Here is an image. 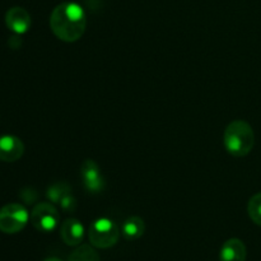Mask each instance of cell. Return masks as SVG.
<instances>
[{
    "instance_id": "cell-16",
    "label": "cell",
    "mask_w": 261,
    "mask_h": 261,
    "mask_svg": "<svg viewBox=\"0 0 261 261\" xmlns=\"http://www.w3.org/2000/svg\"><path fill=\"white\" fill-rule=\"evenodd\" d=\"M42 261H63V260L58 256H48V257H46V259H43Z\"/></svg>"
},
{
    "instance_id": "cell-6",
    "label": "cell",
    "mask_w": 261,
    "mask_h": 261,
    "mask_svg": "<svg viewBox=\"0 0 261 261\" xmlns=\"http://www.w3.org/2000/svg\"><path fill=\"white\" fill-rule=\"evenodd\" d=\"M81 177L87 191L92 194L101 193L105 189V180L98 165L93 160H86L81 166Z\"/></svg>"
},
{
    "instance_id": "cell-9",
    "label": "cell",
    "mask_w": 261,
    "mask_h": 261,
    "mask_svg": "<svg viewBox=\"0 0 261 261\" xmlns=\"http://www.w3.org/2000/svg\"><path fill=\"white\" fill-rule=\"evenodd\" d=\"M61 240L68 246H79L84 239V227L78 219L69 218L61 223L60 227Z\"/></svg>"
},
{
    "instance_id": "cell-13",
    "label": "cell",
    "mask_w": 261,
    "mask_h": 261,
    "mask_svg": "<svg viewBox=\"0 0 261 261\" xmlns=\"http://www.w3.org/2000/svg\"><path fill=\"white\" fill-rule=\"evenodd\" d=\"M247 213L255 224L261 227V193L255 194L247 204Z\"/></svg>"
},
{
    "instance_id": "cell-10",
    "label": "cell",
    "mask_w": 261,
    "mask_h": 261,
    "mask_svg": "<svg viewBox=\"0 0 261 261\" xmlns=\"http://www.w3.org/2000/svg\"><path fill=\"white\" fill-rule=\"evenodd\" d=\"M246 246L240 239H229L222 246L219 261H246Z\"/></svg>"
},
{
    "instance_id": "cell-4",
    "label": "cell",
    "mask_w": 261,
    "mask_h": 261,
    "mask_svg": "<svg viewBox=\"0 0 261 261\" xmlns=\"http://www.w3.org/2000/svg\"><path fill=\"white\" fill-rule=\"evenodd\" d=\"M30 221L27 209L20 204H8L0 209V231L4 233H17Z\"/></svg>"
},
{
    "instance_id": "cell-7",
    "label": "cell",
    "mask_w": 261,
    "mask_h": 261,
    "mask_svg": "<svg viewBox=\"0 0 261 261\" xmlns=\"http://www.w3.org/2000/svg\"><path fill=\"white\" fill-rule=\"evenodd\" d=\"M24 153V144L14 135L0 137V161L3 162H15Z\"/></svg>"
},
{
    "instance_id": "cell-5",
    "label": "cell",
    "mask_w": 261,
    "mask_h": 261,
    "mask_svg": "<svg viewBox=\"0 0 261 261\" xmlns=\"http://www.w3.org/2000/svg\"><path fill=\"white\" fill-rule=\"evenodd\" d=\"M30 221L37 231L53 232L60 222V214L51 203H38L30 214Z\"/></svg>"
},
{
    "instance_id": "cell-15",
    "label": "cell",
    "mask_w": 261,
    "mask_h": 261,
    "mask_svg": "<svg viewBox=\"0 0 261 261\" xmlns=\"http://www.w3.org/2000/svg\"><path fill=\"white\" fill-rule=\"evenodd\" d=\"M59 204H60L61 209L65 212H74L76 208V201L70 193L66 194V195L61 199V201Z\"/></svg>"
},
{
    "instance_id": "cell-1",
    "label": "cell",
    "mask_w": 261,
    "mask_h": 261,
    "mask_svg": "<svg viewBox=\"0 0 261 261\" xmlns=\"http://www.w3.org/2000/svg\"><path fill=\"white\" fill-rule=\"evenodd\" d=\"M50 27L59 40L64 42H75L86 32V12L74 2L61 3L51 13Z\"/></svg>"
},
{
    "instance_id": "cell-2",
    "label": "cell",
    "mask_w": 261,
    "mask_h": 261,
    "mask_svg": "<svg viewBox=\"0 0 261 261\" xmlns=\"http://www.w3.org/2000/svg\"><path fill=\"white\" fill-rule=\"evenodd\" d=\"M223 144L227 152L233 157H245L255 145V133L251 125L245 120L229 122L223 134Z\"/></svg>"
},
{
    "instance_id": "cell-8",
    "label": "cell",
    "mask_w": 261,
    "mask_h": 261,
    "mask_svg": "<svg viewBox=\"0 0 261 261\" xmlns=\"http://www.w3.org/2000/svg\"><path fill=\"white\" fill-rule=\"evenodd\" d=\"M5 23L12 32L23 35L31 28V15L24 8L13 7L5 14Z\"/></svg>"
},
{
    "instance_id": "cell-12",
    "label": "cell",
    "mask_w": 261,
    "mask_h": 261,
    "mask_svg": "<svg viewBox=\"0 0 261 261\" xmlns=\"http://www.w3.org/2000/svg\"><path fill=\"white\" fill-rule=\"evenodd\" d=\"M68 261H101L96 250L89 245H79L70 255Z\"/></svg>"
},
{
    "instance_id": "cell-3",
    "label": "cell",
    "mask_w": 261,
    "mask_h": 261,
    "mask_svg": "<svg viewBox=\"0 0 261 261\" xmlns=\"http://www.w3.org/2000/svg\"><path fill=\"white\" fill-rule=\"evenodd\" d=\"M88 237L93 247L110 249L119 241L120 228L112 219L98 218L89 227Z\"/></svg>"
},
{
    "instance_id": "cell-14",
    "label": "cell",
    "mask_w": 261,
    "mask_h": 261,
    "mask_svg": "<svg viewBox=\"0 0 261 261\" xmlns=\"http://www.w3.org/2000/svg\"><path fill=\"white\" fill-rule=\"evenodd\" d=\"M69 193H70V188H69L65 182L54 184L53 186H50V188H48L47 198L50 199L53 203L59 204L61 201V199H63L64 196Z\"/></svg>"
},
{
    "instance_id": "cell-11",
    "label": "cell",
    "mask_w": 261,
    "mask_h": 261,
    "mask_svg": "<svg viewBox=\"0 0 261 261\" xmlns=\"http://www.w3.org/2000/svg\"><path fill=\"white\" fill-rule=\"evenodd\" d=\"M145 224L140 217H129L126 221L122 223L121 234L127 241H134L140 239L144 234Z\"/></svg>"
}]
</instances>
